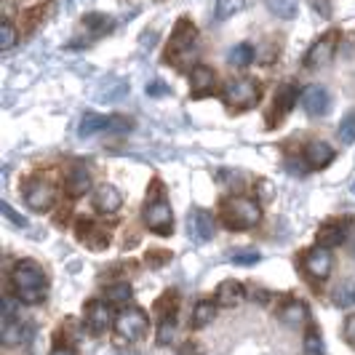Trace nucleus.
<instances>
[{
  "instance_id": "f257e3e1",
  "label": "nucleus",
  "mask_w": 355,
  "mask_h": 355,
  "mask_svg": "<svg viewBox=\"0 0 355 355\" xmlns=\"http://www.w3.org/2000/svg\"><path fill=\"white\" fill-rule=\"evenodd\" d=\"M11 286L17 291V297L24 304H37L43 297H46V278H43V270L24 259L19 262L14 270H11Z\"/></svg>"
},
{
  "instance_id": "f03ea898",
  "label": "nucleus",
  "mask_w": 355,
  "mask_h": 355,
  "mask_svg": "<svg viewBox=\"0 0 355 355\" xmlns=\"http://www.w3.org/2000/svg\"><path fill=\"white\" fill-rule=\"evenodd\" d=\"M222 219H225V225H227L230 230H251V227L259 225L262 209H259V203H257L254 198L235 196L225 200V206H222Z\"/></svg>"
},
{
  "instance_id": "7ed1b4c3",
  "label": "nucleus",
  "mask_w": 355,
  "mask_h": 355,
  "mask_svg": "<svg viewBox=\"0 0 355 355\" xmlns=\"http://www.w3.org/2000/svg\"><path fill=\"white\" fill-rule=\"evenodd\" d=\"M196 27L190 21H179L171 46H168V62H174L177 67H187L190 56L196 59Z\"/></svg>"
},
{
  "instance_id": "20e7f679",
  "label": "nucleus",
  "mask_w": 355,
  "mask_h": 355,
  "mask_svg": "<svg viewBox=\"0 0 355 355\" xmlns=\"http://www.w3.org/2000/svg\"><path fill=\"white\" fill-rule=\"evenodd\" d=\"M142 216H144V225L153 232H158V235H168V232L174 230V214H171V206H168V200L163 196L150 198L144 203Z\"/></svg>"
},
{
  "instance_id": "39448f33",
  "label": "nucleus",
  "mask_w": 355,
  "mask_h": 355,
  "mask_svg": "<svg viewBox=\"0 0 355 355\" xmlns=\"http://www.w3.org/2000/svg\"><path fill=\"white\" fill-rule=\"evenodd\" d=\"M225 102L232 107V110H249V107L257 105V99H259V86H257V80H251V78H235L230 80L227 86H225Z\"/></svg>"
},
{
  "instance_id": "423d86ee",
  "label": "nucleus",
  "mask_w": 355,
  "mask_h": 355,
  "mask_svg": "<svg viewBox=\"0 0 355 355\" xmlns=\"http://www.w3.org/2000/svg\"><path fill=\"white\" fill-rule=\"evenodd\" d=\"M147 329H150V320H147V315H144L139 307H125V310L118 313V318H115V331L125 342L142 339L147 334Z\"/></svg>"
},
{
  "instance_id": "0eeeda50",
  "label": "nucleus",
  "mask_w": 355,
  "mask_h": 355,
  "mask_svg": "<svg viewBox=\"0 0 355 355\" xmlns=\"http://www.w3.org/2000/svg\"><path fill=\"white\" fill-rule=\"evenodd\" d=\"M24 203L33 209V211H49L53 203H56V187L46 179H35L27 184L24 190Z\"/></svg>"
},
{
  "instance_id": "6e6552de",
  "label": "nucleus",
  "mask_w": 355,
  "mask_h": 355,
  "mask_svg": "<svg viewBox=\"0 0 355 355\" xmlns=\"http://www.w3.org/2000/svg\"><path fill=\"white\" fill-rule=\"evenodd\" d=\"M304 272L313 278V281H326L331 275V267H334V259H331V251L326 246H318V249H310L302 259Z\"/></svg>"
},
{
  "instance_id": "1a4fd4ad",
  "label": "nucleus",
  "mask_w": 355,
  "mask_h": 355,
  "mask_svg": "<svg viewBox=\"0 0 355 355\" xmlns=\"http://www.w3.org/2000/svg\"><path fill=\"white\" fill-rule=\"evenodd\" d=\"M337 33H326V35L315 40L313 43V49L307 51L304 56V64L310 67V70H318V67H326L331 59H334V53H337Z\"/></svg>"
},
{
  "instance_id": "9d476101",
  "label": "nucleus",
  "mask_w": 355,
  "mask_h": 355,
  "mask_svg": "<svg viewBox=\"0 0 355 355\" xmlns=\"http://www.w3.org/2000/svg\"><path fill=\"white\" fill-rule=\"evenodd\" d=\"M86 326L94 337L105 334L107 329L112 326V313H110V302H102V300H94V302L86 304Z\"/></svg>"
},
{
  "instance_id": "9b49d317",
  "label": "nucleus",
  "mask_w": 355,
  "mask_h": 355,
  "mask_svg": "<svg viewBox=\"0 0 355 355\" xmlns=\"http://www.w3.org/2000/svg\"><path fill=\"white\" fill-rule=\"evenodd\" d=\"M300 102H302L304 112H307V115H313V118L326 115V112H329V107H331L329 91L320 89V86H307V89L302 91V96H300Z\"/></svg>"
},
{
  "instance_id": "f8f14e48",
  "label": "nucleus",
  "mask_w": 355,
  "mask_h": 355,
  "mask_svg": "<svg viewBox=\"0 0 355 355\" xmlns=\"http://www.w3.org/2000/svg\"><path fill=\"white\" fill-rule=\"evenodd\" d=\"M94 206H96V211L102 214H115L121 211V206H123V196L118 193L115 184H99L96 193H94Z\"/></svg>"
},
{
  "instance_id": "ddd939ff",
  "label": "nucleus",
  "mask_w": 355,
  "mask_h": 355,
  "mask_svg": "<svg viewBox=\"0 0 355 355\" xmlns=\"http://www.w3.org/2000/svg\"><path fill=\"white\" fill-rule=\"evenodd\" d=\"M190 89H193V96H209L216 89V72L206 64H198L190 72Z\"/></svg>"
},
{
  "instance_id": "4468645a",
  "label": "nucleus",
  "mask_w": 355,
  "mask_h": 355,
  "mask_svg": "<svg viewBox=\"0 0 355 355\" xmlns=\"http://www.w3.org/2000/svg\"><path fill=\"white\" fill-rule=\"evenodd\" d=\"M334 160V147L329 142H307L304 147V163L310 168H326Z\"/></svg>"
},
{
  "instance_id": "2eb2a0df",
  "label": "nucleus",
  "mask_w": 355,
  "mask_h": 355,
  "mask_svg": "<svg viewBox=\"0 0 355 355\" xmlns=\"http://www.w3.org/2000/svg\"><path fill=\"white\" fill-rule=\"evenodd\" d=\"M33 334V329L27 326V323H21V320H6L3 323V329H0V342L6 345V347H14V345H24L27 339Z\"/></svg>"
},
{
  "instance_id": "dca6fc26",
  "label": "nucleus",
  "mask_w": 355,
  "mask_h": 355,
  "mask_svg": "<svg viewBox=\"0 0 355 355\" xmlns=\"http://www.w3.org/2000/svg\"><path fill=\"white\" fill-rule=\"evenodd\" d=\"M214 216L203 209H193L190 214V235L198 238V241H211L214 238Z\"/></svg>"
},
{
  "instance_id": "f3484780",
  "label": "nucleus",
  "mask_w": 355,
  "mask_h": 355,
  "mask_svg": "<svg viewBox=\"0 0 355 355\" xmlns=\"http://www.w3.org/2000/svg\"><path fill=\"white\" fill-rule=\"evenodd\" d=\"M89 190H91V174L83 166H75L70 174H67V179H64V193L70 198H80L86 196Z\"/></svg>"
},
{
  "instance_id": "a211bd4d",
  "label": "nucleus",
  "mask_w": 355,
  "mask_h": 355,
  "mask_svg": "<svg viewBox=\"0 0 355 355\" xmlns=\"http://www.w3.org/2000/svg\"><path fill=\"white\" fill-rule=\"evenodd\" d=\"M243 300H246V291H243V284H238V281H222L216 288V304H222V307H235Z\"/></svg>"
},
{
  "instance_id": "6ab92c4d",
  "label": "nucleus",
  "mask_w": 355,
  "mask_h": 355,
  "mask_svg": "<svg viewBox=\"0 0 355 355\" xmlns=\"http://www.w3.org/2000/svg\"><path fill=\"white\" fill-rule=\"evenodd\" d=\"M128 94V83L121 80V78H107V83H102L96 89V99L99 102H118Z\"/></svg>"
},
{
  "instance_id": "aec40b11",
  "label": "nucleus",
  "mask_w": 355,
  "mask_h": 355,
  "mask_svg": "<svg viewBox=\"0 0 355 355\" xmlns=\"http://www.w3.org/2000/svg\"><path fill=\"white\" fill-rule=\"evenodd\" d=\"M278 318L284 320L286 326H302L304 320H307V304L300 302V300H291V302H286L281 307V313H278Z\"/></svg>"
},
{
  "instance_id": "412c9836",
  "label": "nucleus",
  "mask_w": 355,
  "mask_h": 355,
  "mask_svg": "<svg viewBox=\"0 0 355 355\" xmlns=\"http://www.w3.org/2000/svg\"><path fill=\"white\" fill-rule=\"evenodd\" d=\"M347 238V227L345 225H326L323 230L318 232V246H326V249H334V246H342Z\"/></svg>"
},
{
  "instance_id": "4be33fe9",
  "label": "nucleus",
  "mask_w": 355,
  "mask_h": 355,
  "mask_svg": "<svg viewBox=\"0 0 355 355\" xmlns=\"http://www.w3.org/2000/svg\"><path fill=\"white\" fill-rule=\"evenodd\" d=\"M83 227H86V230H80V238H83V241H89V246H91L94 251L105 249L107 243H110V232L102 230L99 225H91V222H83Z\"/></svg>"
},
{
  "instance_id": "5701e85b",
  "label": "nucleus",
  "mask_w": 355,
  "mask_h": 355,
  "mask_svg": "<svg viewBox=\"0 0 355 355\" xmlns=\"http://www.w3.org/2000/svg\"><path fill=\"white\" fill-rule=\"evenodd\" d=\"M214 315H216V307H214V302H209V300H200V302L196 304V310H193L190 326H193V329H206V326L214 320Z\"/></svg>"
},
{
  "instance_id": "b1692460",
  "label": "nucleus",
  "mask_w": 355,
  "mask_h": 355,
  "mask_svg": "<svg viewBox=\"0 0 355 355\" xmlns=\"http://www.w3.org/2000/svg\"><path fill=\"white\" fill-rule=\"evenodd\" d=\"M331 302H334V307H339V310H350V307H355V284H339L334 291H331Z\"/></svg>"
},
{
  "instance_id": "393cba45",
  "label": "nucleus",
  "mask_w": 355,
  "mask_h": 355,
  "mask_svg": "<svg viewBox=\"0 0 355 355\" xmlns=\"http://www.w3.org/2000/svg\"><path fill=\"white\" fill-rule=\"evenodd\" d=\"M107 125H110V118L86 112L80 125H78V134H80V137H91V134H96V131H107Z\"/></svg>"
},
{
  "instance_id": "a878e982",
  "label": "nucleus",
  "mask_w": 355,
  "mask_h": 355,
  "mask_svg": "<svg viewBox=\"0 0 355 355\" xmlns=\"http://www.w3.org/2000/svg\"><path fill=\"white\" fill-rule=\"evenodd\" d=\"M227 62H230L232 67H249L251 62H254V49H251L249 43H241V46L230 49Z\"/></svg>"
},
{
  "instance_id": "bb28decb",
  "label": "nucleus",
  "mask_w": 355,
  "mask_h": 355,
  "mask_svg": "<svg viewBox=\"0 0 355 355\" xmlns=\"http://www.w3.org/2000/svg\"><path fill=\"white\" fill-rule=\"evenodd\" d=\"M83 24L89 27L94 35H105V33L112 30V19L107 17V14H96V11H94V14H86V17H83Z\"/></svg>"
},
{
  "instance_id": "cd10ccee",
  "label": "nucleus",
  "mask_w": 355,
  "mask_h": 355,
  "mask_svg": "<svg viewBox=\"0 0 355 355\" xmlns=\"http://www.w3.org/2000/svg\"><path fill=\"white\" fill-rule=\"evenodd\" d=\"M243 3H246V0H216V3H214V17L219 19V21H225V19L235 17V14L243 8Z\"/></svg>"
},
{
  "instance_id": "c85d7f7f",
  "label": "nucleus",
  "mask_w": 355,
  "mask_h": 355,
  "mask_svg": "<svg viewBox=\"0 0 355 355\" xmlns=\"http://www.w3.org/2000/svg\"><path fill=\"white\" fill-rule=\"evenodd\" d=\"M267 8L281 19H294L297 17V11H300L297 0H267Z\"/></svg>"
},
{
  "instance_id": "c756f323",
  "label": "nucleus",
  "mask_w": 355,
  "mask_h": 355,
  "mask_svg": "<svg viewBox=\"0 0 355 355\" xmlns=\"http://www.w3.org/2000/svg\"><path fill=\"white\" fill-rule=\"evenodd\" d=\"M105 297H107V302L110 304H125L131 297H134V291H131V286L128 284H115V286H110V288H107Z\"/></svg>"
},
{
  "instance_id": "7c9ffc66",
  "label": "nucleus",
  "mask_w": 355,
  "mask_h": 355,
  "mask_svg": "<svg viewBox=\"0 0 355 355\" xmlns=\"http://www.w3.org/2000/svg\"><path fill=\"white\" fill-rule=\"evenodd\" d=\"M337 137H339V142L342 144L355 142V110L342 118V123H339V128H337Z\"/></svg>"
},
{
  "instance_id": "2f4dec72",
  "label": "nucleus",
  "mask_w": 355,
  "mask_h": 355,
  "mask_svg": "<svg viewBox=\"0 0 355 355\" xmlns=\"http://www.w3.org/2000/svg\"><path fill=\"white\" fill-rule=\"evenodd\" d=\"M17 37H19L17 27L6 19V21L0 24V51H11V49L17 46Z\"/></svg>"
},
{
  "instance_id": "473e14b6",
  "label": "nucleus",
  "mask_w": 355,
  "mask_h": 355,
  "mask_svg": "<svg viewBox=\"0 0 355 355\" xmlns=\"http://www.w3.org/2000/svg\"><path fill=\"white\" fill-rule=\"evenodd\" d=\"M304 355H323V337L318 329H307L304 334Z\"/></svg>"
},
{
  "instance_id": "72a5a7b5",
  "label": "nucleus",
  "mask_w": 355,
  "mask_h": 355,
  "mask_svg": "<svg viewBox=\"0 0 355 355\" xmlns=\"http://www.w3.org/2000/svg\"><path fill=\"white\" fill-rule=\"evenodd\" d=\"M174 331H177V323H174V315L160 320L158 326V345H171V339H174Z\"/></svg>"
},
{
  "instance_id": "f704fd0d",
  "label": "nucleus",
  "mask_w": 355,
  "mask_h": 355,
  "mask_svg": "<svg viewBox=\"0 0 355 355\" xmlns=\"http://www.w3.org/2000/svg\"><path fill=\"white\" fill-rule=\"evenodd\" d=\"M131 128H134V121H131V118H123V115H112V118H110V125H107L110 134H125V131H131Z\"/></svg>"
},
{
  "instance_id": "c9c22d12",
  "label": "nucleus",
  "mask_w": 355,
  "mask_h": 355,
  "mask_svg": "<svg viewBox=\"0 0 355 355\" xmlns=\"http://www.w3.org/2000/svg\"><path fill=\"white\" fill-rule=\"evenodd\" d=\"M275 99H281V112H288L294 107V99H300V96H297L294 86H284V89L275 94Z\"/></svg>"
},
{
  "instance_id": "e433bc0d",
  "label": "nucleus",
  "mask_w": 355,
  "mask_h": 355,
  "mask_svg": "<svg viewBox=\"0 0 355 355\" xmlns=\"http://www.w3.org/2000/svg\"><path fill=\"white\" fill-rule=\"evenodd\" d=\"M0 214H3L8 222H14L17 227H27V219H24L21 214L14 211V209H11V203H6V200H3V203H0Z\"/></svg>"
},
{
  "instance_id": "4c0bfd02",
  "label": "nucleus",
  "mask_w": 355,
  "mask_h": 355,
  "mask_svg": "<svg viewBox=\"0 0 355 355\" xmlns=\"http://www.w3.org/2000/svg\"><path fill=\"white\" fill-rule=\"evenodd\" d=\"M257 259H259L257 251H235L232 254V262H238V265H254Z\"/></svg>"
},
{
  "instance_id": "58836bf2",
  "label": "nucleus",
  "mask_w": 355,
  "mask_h": 355,
  "mask_svg": "<svg viewBox=\"0 0 355 355\" xmlns=\"http://www.w3.org/2000/svg\"><path fill=\"white\" fill-rule=\"evenodd\" d=\"M168 86H166V83H160V80H153V83H150V86H147V94H150V96H160V94H168Z\"/></svg>"
},
{
  "instance_id": "ea45409f",
  "label": "nucleus",
  "mask_w": 355,
  "mask_h": 355,
  "mask_svg": "<svg viewBox=\"0 0 355 355\" xmlns=\"http://www.w3.org/2000/svg\"><path fill=\"white\" fill-rule=\"evenodd\" d=\"M345 339L350 345H355V315H350V318L345 320Z\"/></svg>"
},
{
  "instance_id": "a19ab883",
  "label": "nucleus",
  "mask_w": 355,
  "mask_h": 355,
  "mask_svg": "<svg viewBox=\"0 0 355 355\" xmlns=\"http://www.w3.org/2000/svg\"><path fill=\"white\" fill-rule=\"evenodd\" d=\"M313 8L318 11L320 17H331V8H329V0H313Z\"/></svg>"
},
{
  "instance_id": "79ce46f5",
  "label": "nucleus",
  "mask_w": 355,
  "mask_h": 355,
  "mask_svg": "<svg viewBox=\"0 0 355 355\" xmlns=\"http://www.w3.org/2000/svg\"><path fill=\"white\" fill-rule=\"evenodd\" d=\"M3 318L6 320H11L14 318V302H11V300H8V297H3Z\"/></svg>"
},
{
  "instance_id": "37998d69",
  "label": "nucleus",
  "mask_w": 355,
  "mask_h": 355,
  "mask_svg": "<svg viewBox=\"0 0 355 355\" xmlns=\"http://www.w3.org/2000/svg\"><path fill=\"white\" fill-rule=\"evenodd\" d=\"M179 355H200V350H198L196 345H184V347L179 350Z\"/></svg>"
},
{
  "instance_id": "c03bdc74",
  "label": "nucleus",
  "mask_w": 355,
  "mask_h": 355,
  "mask_svg": "<svg viewBox=\"0 0 355 355\" xmlns=\"http://www.w3.org/2000/svg\"><path fill=\"white\" fill-rule=\"evenodd\" d=\"M51 355H75V353H72L70 347H53Z\"/></svg>"
},
{
  "instance_id": "a18cd8bd",
  "label": "nucleus",
  "mask_w": 355,
  "mask_h": 355,
  "mask_svg": "<svg viewBox=\"0 0 355 355\" xmlns=\"http://www.w3.org/2000/svg\"><path fill=\"white\" fill-rule=\"evenodd\" d=\"M155 40H158V37H155V33H144V37H142V43H144V46H147V43L153 46Z\"/></svg>"
},
{
  "instance_id": "49530a36",
  "label": "nucleus",
  "mask_w": 355,
  "mask_h": 355,
  "mask_svg": "<svg viewBox=\"0 0 355 355\" xmlns=\"http://www.w3.org/2000/svg\"><path fill=\"white\" fill-rule=\"evenodd\" d=\"M353 193H355V184H353Z\"/></svg>"
}]
</instances>
